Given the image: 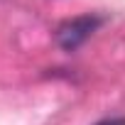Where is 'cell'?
<instances>
[{"mask_svg":"<svg viewBox=\"0 0 125 125\" xmlns=\"http://www.w3.org/2000/svg\"><path fill=\"white\" fill-rule=\"evenodd\" d=\"M96 125H125V118H105V120H98Z\"/></svg>","mask_w":125,"mask_h":125,"instance_id":"7a4b0ae2","label":"cell"},{"mask_svg":"<svg viewBox=\"0 0 125 125\" xmlns=\"http://www.w3.org/2000/svg\"><path fill=\"white\" fill-rule=\"evenodd\" d=\"M101 25H103V17H98V15H79V17H71V20L61 22L56 27V44L61 49H66V52H74Z\"/></svg>","mask_w":125,"mask_h":125,"instance_id":"6da1fadb","label":"cell"}]
</instances>
